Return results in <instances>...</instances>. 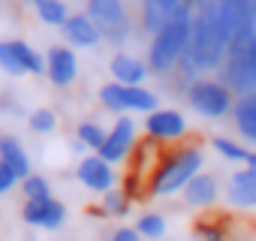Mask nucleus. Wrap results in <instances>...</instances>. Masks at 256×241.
I'll use <instances>...</instances> for the list:
<instances>
[{"instance_id": "obj_29", "label": "nucleus", "mask_w": 256, "mask_h": 241, "mask_svg": "<svg viewBox=\"0 0 256 241\" xmlns=\"http://www.w3.org/2000/svg\"><path fill=\"white\" fill-rule=\"evenodd\" d=\"M0 66H4L10 76H24V70L18 66L16 54H12V46H10V40H6V42H0Z\"/></svg>"}, {"instance_id": "obj_6", "label": "nucleus", "mask_w": 256, "mask_h": 241, "mask_svg": "<svg viewBox=\"0 0 256 241\" xmlns=\"http://www.w3.org/2000/svg\"><path fill=\"white\" fill-rule=\"evenodd\" d=\"M88 18L100 28L102 40L120 46L130 36V16H126L124 0H88Z\"/></svg>"}, {"instance_id": "obj_16", "label": "nucleus", "mask_w": 256, "mask_h": 241, "mask_svg": "<svg viewBox=\"0 0 256 241\" xmlns=\"http://www.w3.org/2000/svg\"><path fill=\"white\" fill-rule=\"evenodd\" d=\"M151 70H148V64H142L139 58H133V54H126V52H120V54H114L112 58V76H114V82L118 84H130V88H136V84H142L145 82V76H148Z\"/></svg>"}, {"instance_id": "obj_4", "label": "nucleus", "mask_w": 256, "mask_h": 241, "mask_svg": "<svg viewBox=\"0 0 256 241\" xmlns=\"http://www.w3.org/2000/svg\"><path fill=\"white\" fill-rule=\"evenodd\" d=\"M202 163H205V157H202L199 148H181V151L169 154V157L157 166V172L151 175L148 193H151V196H172V193L184 190V187L199 175Z\"/></svg>"}, {"instance_id": "obj_34", "label": "nucleus", "mask_w": 256, "mask_h": 241, "mask_svg": "<svg viewBox=\"0 0 256 241\" xmlns=\"http://www.w3.org/2000/svg\"><path fill=\"white\" fill-rule=\"evenodd\" d=\"M34 4H36V6H42V4H48V0H34Z\"/></svg>"}, {"instance_id": "obj_27", "label": "nucleus", "mask_w": 256, "mask_h": 241, "mask_svg": "<svg viewBox=\"0 0 256 241\" xmlns=\"http://www.w3.org/2000/svg\"><path fill=\"white\" fill-rule=\"evenodd\" d=\"M139 235H145V238H163L166 235V220L160 217V214H142V220H139Z\"/></svg>"}, {"instance_id": "obj_7", "label": "nucleus", "mask_w": 256, "mask_h": 241, "mask_svg": "<svg viewBox=\"0 0 256 241\" xmlns=\"http://www.w3.org/2000/svg\"><path fill=\"white\" fill-rule=\"evenodd\" d=\"M100 102L108 112H157V96L151 90H145L142 84L130 88V84H118L108 82L100 88Z\"/></svg>"}, {"instance_id": "obj_12", "label": "nucleus", "mask_w": 256, "mask_h": 241, "mask_svg": "<svg viewBox=\"0 0 256 241\" xmlns=\"http://www.w3.org/2000/svg\"><path fill=\"white\" fill-rule=\"evenodd\" d=\"M145 130L151 139H160V142H169V139H181L187 133V120L181 112L175 108H157L148 114L145 120Z\"/></svg>"}, {"instance_id": "obj_10", "label": "nucleus", "mask_w": 256, "mask_h": 241, "mask_svg": "<svg viewBox=\"0 0 256 241\" xmlns=\"http://www.w3.org/2000/svg\"><path fill=\"white\" fill-rule=\"evenodd\" d=\"M76 175H78V181H82L88 190H94V193H108V190H114V181H118L112 163H106L100 154H90V157L78 160Z\"/></svg>"}, {"instance_id": "obj_15", "label": "nucleus", "mask_w": 256, "mask_h": 241, "mask_svg": "<svg viewBox=\"0 0 256 241\" xmlns=\"http://www.w3.org/2000/svg\"><path fill=\"white\" fill-rule=\"evenodd\" d=\"M226 199L235 208H256V169H238L226 184Z\"/></svg>"}, {"instance_id": "obj_25", "label": "nucleus", "mask_w": 256, "mask_h": 241, "mask_svg": "<svg viewBox=\"0 0 256 241\" xmlns=\"http://www.w3.org/2000/svg\"><path fill=\"white\" fill-rule=\"evenodd\" d=\"M36 12H40V18H42L46 24H52V28H64V24H66V18H70L64 0H48V4L36 6Z\"/></svg>"}, {"instance_id": "obj_2", "label": "nucleus", "mask_w": 256, "mask_h": 241, "mask_svg": "<svg viewBox=\"0 0 256 241\" xmlns=\"http://www.w3.org/2000/svg\"><path fill=\"white\" fill-rule=\"evenodd\" d=\"M193 16H196L193 6H181V10L175 12V18L151 40V46H148V70H151L154 76L172 72V70L181 64V58L187 54Z\"/></svg>"}, {"instance_id": "obj_31", "label": "nucleus", "mask_w": 256, "mask_h": 241, "mask_svg": "<svg viewBox=\"0 0 256 241\" xmlns=\"http://www.w3.org/2000/svg\"><path fill=\"white\" fill-rule=\"evenodd\" d=\"M199 232H202V241H226V235H223L217 226H211V223L199 226Z\"/></svg>"}, {"instance_id": "obj_14", "label": "nucleus", "mask_w": 256, "mask_h": 241, "mask_svg": "<svg viewBox=\"0 0 256 241\" xmlns=\"http://www.w3.org/2000/svg\"><path fill=\"white\" fill-rule=\"evenodd\" d=\"M181 6H187V4H178V0H142V28L151 36H157L175 18V12Z\"/></svg>"}, {"instance_id": "obj_1", "label": "nucleus", "mask_w": 256, "mask_h": 241, "mask_svg": "<svg viewBox=\"0 0 256 241\" xmlns=\"http://www.w3.org/2000/svg\"><path fill=\"white\" fill-rule=\"evenodd\" d=\"M229 40L220 22V6L217 0L214 4H205L196 10L193 16V28H190V46H187V58L193 60V66L199 72H211L223 66Z\"/></svg>"}, {"instance_id": "obj_33", "label": "nucleus", "mask_w": 256, "mask_h": 241, "mask_svg": "<svg viewBox=\"0 0 256 241\" xmlns=\"http://www.w3.org/2000/svg\"><path fill=\"white\" fill-rule=\"evenodd\" d=\"M205 4H214V0H193V10H199V6H205Z\"/></svg>"}, {"instance_id": "obj_8", "label": "nucleus", "mask_w": 256, "mask_h": 241, "mask_svg": "<svg viewBox=\"0 0 256 241\" xmlns=\"http://www.w3.org/2000/svg\"><path fill=\"white\" fill-rule=\"evenodd\" d=\"M217 6L229 42L256 30V0H217Z\"/></svg>"}, {"instance_id": "obj_3", "label": "nucleus", "mask_w": 256, "mask_h": 241, "mask_svg": "<svg viewBox=\"0 0 256 241\" xmlns=\"http://www.w3.org/2000/svg\"><path fill=\"white\" fill-rule=\"evenodd\" d=\"M220 82L235 96L256 94V30L235 36L229 42L223 66H220Z\"/></svg>"}, {"instance_id": "obj_21", "label": "nucleus", "mask_w": 256, "mask_h": 241, "mask_svg": "<svg viewBox=\"0 0 256 241\" xmlns=\"http://www.w3.org/2000/svg\"><path fill=\"white\" fill-rule=\"evenodd\" d=\"M10 46H12V54H16L18 66L24 70V76H28V72H30V76H42V72H46V58H42L36 48H30V46L22 42V40H10Z\"/></svg>"}, {"instance_id": "obj_20", "label": "nucleus", "mask_w": 256, "mask_h": 241, "mask_svg": "<svg viewBox=\"0 0 256 241\" xmlns=\"http://www.w3.org/2000/svg\"><path fill=\"white\" fill-rule=\"evenodd\" d=\"M232 118H235L238 133H241L250 145H256V94L238 96V100H235V108H232Z\"/></svg>"}, {"instance_id": "obj_28", "label": "nucleus", "mask_w": 256, "mask_h": 241, "mask_svg": "<svg viewBox=\"0 0 256 241\" xmlns=\"http://www.w3.org/2000/svg\"><path fill=\"white\" fill-rule=\"evenodd\" d=\"M54 127H58V118H54L52 108H36L30 114V130L34 133H52Z\"/></svg>"}, {"instance_id": "obj_18", "label": "nucleus", "mask_w": 256, "mask_h": 241, "mask_svg": "<svg viewBox=\"0 0 256 241\" xmlns=\"http://www.w3.org/2000/svg\"><path fill=\"white\" fill-rule=\"evenodd\" d=\"M64 36L72 42V46H78V48H94L100 40H102V34H100V28L82 12V16H70L66 18V24H64Z\"/></svg>"}, {"instance_id": "obj_13", "label": "nucleus", "mask_w": 256, "mask_h": 241, "mask_svg": "<svg viewBox=\"0 0 256 241\" xmlns=\"http://www.w3.org/2000/svg\"><path fill=\"white\" fill-rule=\"evenodd\" d=\"M46 72L48 78L58 84V88H70L78 76V60L72 54V48H64V46H54L48 54H46Z\"/></svg>"}, {"instance_id": "obj_11", "label": "nucleus", "mask_w": 256, "mask_h": 241, "mask_svg": "<svg viewBox=\"0 0 256 241\" xmlns=\"http://www.w3.org/2000/svg\"><path fill=\"white\" fill-rule=\"evenodd\" d=\"M22 217H24V223H30V226L58 229V226L66 220V205L58 202L54 196H48V199H30V202H24Z\"/></svg>"}, {"instance_id": "obj_26", "label": "nucleus", "mask_w": 256, "mask_h": 241, "mask_svg": "<svg viewBox=\"0 0 256 241\" xmlns=\"http://www.w3.org/2000/svg\"><path fill=\"white\" fill-rule=\"evenodd\" d=\"M22 190H24V199H28V202H30V199H48V196H52V187H48V181H46L42 175L24 178Z\"/></svg>"}, {"instance_id": "obj_23", "label": "nucleus", "mask_w": 256, "mask_h": 241, "mask_svg": "<svg viewBox=\"0 0 256 241\" xmlns=\"http://www.w3.org/2000/svg\"><path fill=\"white\" fill-rule=\"evenodd\" d=\"M76 136H78V142L84 145V148H90V151H100L102 145H106V130L96 124V120H82L78 124V130H76Z\"/></svg>"}, {"instance_id": "obj_22", "label": "nucleus", "mask_w": 256, "mask_h": 241, "mask_svg": "<svg viewBox=\"0 0 256 241\" xmlns=\"http://www.w3.org/2000/svg\"><path fill=\"white\" fill-rule=\"evenodd\" d=\"M214 151L223 157V160H229V163H250V157H253V151H247L244 145H238V142H232V139H223V136H217L214 142Z\"/></svg>"}, {"instance_id": "obj_30", "label": "nucleus", "mask_w": 256, "mask_h": 241, "mask_svg": "<svg viewBox=\"0 0 256 241\" xmlns=\"http://www.w3.org/2000/svg\"><path fill=\"white\" fill-rule=\"evenodd\" d=\"M16 181H18V178H16V172H12V169H6L4 163H0V196L10 193V190L16 187Z\"/></svg>"}, {"instance_id": "obj_24", "label": "nucleus", "mask_w": 256, "mask_h": 241, "mask_svg": "<svg viewBox=\"0 0 256 241\" xmlns=\"http://www.w3.org/2000/svg\"><path fill=\"white\" fill-rule=\"evenodd\" d=\"M126 211H130V193H124L118 187L102 193V214L106 217H124Z\"/></svg>"}, {"instance_id": "obj_32", "label": "nucleus", "mask_w": 256, "mask_h": 241, "mask_svg": "<svg viewBox=\"0 0 256 241\" xmlns=\"http://www.w3.org/2000/svg\"><path fill=\"white\" fill-rule=\"evenodd\" d=\"M112 241H142V235H139V229L124 226V229H118V232L112 235Z\"/></svg>"}, {"instance_id": "obj_17", "label": "nucleus", "mask_w": 256, "mask_h": 241, "mask_svg": "<svg viewBox=\"0 0 256 241\" xmlns=\"http://www.w3.org/2000/svg\"><path fill=\"white\" fill-rule=\"evenodd\" d=\"M0 163H4L6 169H12L18 181H24V178L34 175V172H30V157H28V151H24L22 142L12 139V136H0Z\"/></svg>"}, {"instance_id": "obj_5", "label": "nucleus", "mask_w": 256, "mask_h": 241, "mask_svg": "<svg viewBox=\"0 0 256 241\" xmlns=\"http://www.w3.org/2000/svg\"><path fill=\"white\" fill-rule=\"evenodd\" d=\"M187 102L202 118H226L235 108V94L214 78H199L187 88Z\"/></svg>"}, {"instance_id": "obj_9", "label": "nucleus", "mask_w": 256, "mask_h": 241, "mask_svg": "<svg viewBox=\"0 0 256 241\" xmlns=\"http://www.w3.org/2000/svg\"><path fill=\"white\" fill-rule=\"evenodd\" d=\"M133 148H136V120L124 114V118L114 120V127H112L108 136H106V145H102L96 154H100L106 163L114 166V163H120L126 154H130Z\"/></svg>"}, {"instance_id": "obj_19", "label": "nucleus", "mask_w": 256, "mask_h": 241, "mask_svg": "<svg viewBox=\"0 0 256 241\" xmlns=\"http://www.w3.org/2000/svg\"><path fill=\"white\" fill-rule=\"evenodd\" d=\"M217 196H220V187H217V178H214V175H202V172H199V175L184 187V202L193 205V208H208V205L217 202Z\"/></svg>"}, {"instance_id": "obj_35", "label": "nucleus", "mask_w": 256, "mask_h": 241, "mask_svg": "<svg viewBox=\"0 0 256 241\" xmlns=\"http://www.w3.org/2000/svg\"><path fill=\"white\" fill-rule=\"evenodd\" d=\"M178 4H187V6H193V0H178Z\"/></svg>"}]
</instances>
